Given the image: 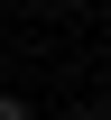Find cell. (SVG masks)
I'll list each match as a JSON object with an SVG mask.
<instances>
[{
    "instance_id": "2",
    "label": "cell",
    "mask_w": 111,
    "mask_h": 120,
    "mask_svg": "<svg viewBox=\"0 0 111 120\" xmlns=\"http://www.w3.org/2000/svg\"><path fill=\"white\" fill-rule=\"evenodd\" d=\"M74 120H102V102H83V111H74Z\"/></svg>"
},
{
    "instance_id": "1",
    "label": "cell",
    "mask_w": 111,
    "mask_h": 120,
    "mask_svg": "<svg viewBox=\"0 0 111 120\" xmlns=\"http://www.w3.org/2000/svg\"><path fill=\"white\" fill-rule=\"evenodd\" d=\"M0 120H28V102H19V92H0Z\"/></svg>"
},
{
    "instance_id": "3",
    "label": "cell",
    "mask_w": 111,
    "mask_h": 120,
    "mask_svg": "<svg viewBox=\"0 0 111 120\" xmlns=\"http://www.w3.org/2000/svg\"><path fill=\"white\" fill-rule=\"evenodd\" d=\"M46 9H74V0H46Z\"/></svg>"
}]
</instances>
